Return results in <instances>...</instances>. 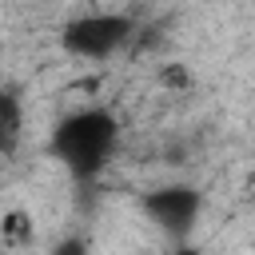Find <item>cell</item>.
<instances>
[{"mask_svg":"<svg viewBox=\"0 0 255 255\" xmlns=\"http://www.w3.org/2000/svg\"><path fill=\"white\" fill-rule=\"evenodd\" d=\"M116 139V120L108 112H80L72 120L60 124L56 131V143H60V155L76 167V171H96L108 155Z\"/></svg>","mask_w":255,"mask_h":255,"instance_id":"obj_1","label":"cell"},{"mask_svg":"<svg viewBox=\"0 0 255 255\" xmlns=\"http://www.w3.org/2000/svg\"><path fill=\"white\" fill-rule=\"evenodd\" d=\"M124 20H112V16H92V20H80L68 28V48L84 52V56H108L120 40H124Z\"/></svg>","mask_w":255,"mask_h":255,"instance_id":"obj_2","label":"cell"},{"mask_svg":"<svg viewBox=\"0 0 255 255\" xmlns=\"http://www.w3.org/2000/svg\"><path fill=\"white\" fill-rule=\"evenodd\" d=\"M147 207L159 215V223H163L167 231H183V227L195 219V195H191L187 187H167V191L151 195Z\"/></svg>","mask_w":255,"mask_h":255,"instance_id":"obj_3","label":"cell"},{"mask_svg":"<svg viewBox=\"0 0 255 255\" xmlns=\"http://www.w3.org/2000/svg\"><path fill=\"white\" fill-rule=\"evenodd\" d=\"M32 235H36V227H32V215L28 211H8L4 219H0V239L4 243H32Z\"/></svg>","mask_w":255,"mask_h":255,"instance_id":"obj_4","label":"cell"},{"mask_svg":"<svg viewBox=\"0 0 255 255\" xmlns=\"http://www.w3.org/2000/svg\"><path fill=\"white\" fill-rule=\"evenodd\" d=\"M16 135H20V104L8 92H0V147L12 151Z\"/></svg>","mask_w":255,"mask_h":255,"instance_id":"obj_5","label":"cell"},{"mask_svg":"<svg viewBox=\"0 0 255 255\" xmlns=\"http://www.w3.org/2000/svg\"><path fill=\"white\" fill-rule=\"evenodd\" d=\"M175 255H195V251H175Z\"/></svg>","mask_w":255,"mask_h":255,"instance_id":"obj_6","label":"cell"}]
</instances>
